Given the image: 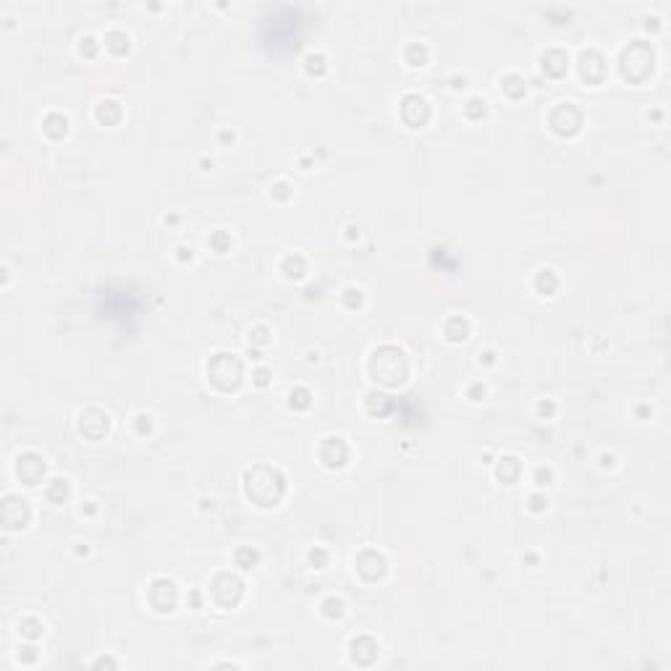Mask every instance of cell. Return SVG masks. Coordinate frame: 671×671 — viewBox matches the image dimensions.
<instances>
[{"instance_id":"2","label":"cell","mask_w":671,"mask_h":671,"mask_svg":"<svg viewBox=\"0 0 671 671\" xmlns=\"http://www.w3.org/2000/svg\"><path fill=\"white\" fill-rule=\"evenodd\" d=\"M299 27H302V21L294 16L291 8H284L276 19L263 24V42L273 53H289L291 48L299 45Z\"/></svg>"},{"instance_id":"1","label":"cell","mask_w":671,"mask_h":671,"mask_svg":"<svg viewBox=\"0 0 671 671\" xmlns=\"http://www.w3.org/2000/svg\"><path fill=\"white\" fill-rule=\"evenodd\" d=\"M97 310L105 320L118 323V326H132V320L137 318L139 302L132 291L121 289V286H108V289L100 291L97 297Z\"/></svg>"}]
</instances>
